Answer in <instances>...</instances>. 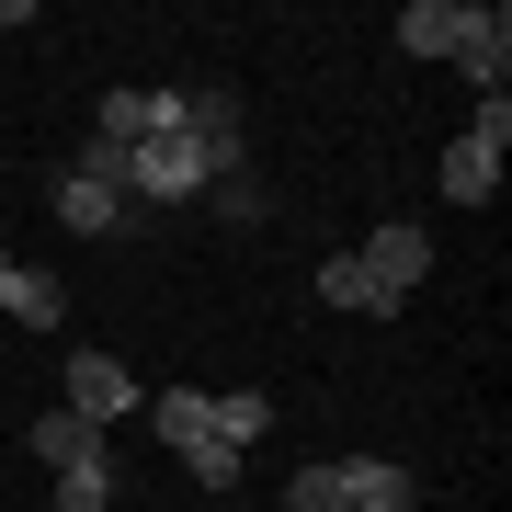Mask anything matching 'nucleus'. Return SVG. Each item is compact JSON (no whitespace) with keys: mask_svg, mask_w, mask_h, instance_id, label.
<instances>
[{"mask_svg":"<svg viewBox=\"0 0 512 512\" xmlns=\"http://www.w3.org/2000/svg\"><path fill=\"white\" fill-rule=\"evenodd\" d=\"M205 512H228V501H205Z\"/></svg>","mask_w":512,"mask_h":512,"instance_id":"nucleus-19","label":"nucleus"},{"mask_svg":"<svg viewBox=\"0 0 512 512\" xmlns=\"http://www.w3.org/2000/svg\"><path fill=\"white\" fill-rule=\"evenodd\" d=\"M194 103V92H183ZM217 171H205V148H194V126H160V137H137L126 148V205H183V194H205Z\"/></svg>","mask_w":512,"mask_h":512,"instance_id":"nucleus-1","label":"nucleus"},{"mask_svg":"<svg viewBox=\"0 0 512 512\" xmlns=\"http://www.w3.org/2000/svg\"><path fill=\"white\" fill-rule=\"evenodd\" d=\"M80 456H103V433L80 410H35V467H80Z\"/></svg>","mask_w":512,"mask_h":512,"instance_id":"nucleus-13","label":"nucleus"},{"mask_svg":"<svg viewBox=\"0 0 512 512\" xmlns=\"http://www.w3.org/2000/svg\"><path fill=\"white\" fill-rule=\"evenodd\" d=\"M467 46V0H410L399 12V57H456Z\"/></svg>","mask_w":512,"mask_h":512,"instance_id":"nucleus-8","label":"nucleus"},{"mask_svg":"<svg viewBox=\"0 0 512 512\" xmlns=\"http://www.w3.org/2000/svg\"><path fill=\"white\" fill-rule=\"evenodd\" d=\"M57 171H69V183H103V194H126V148H114V137H80Z\"/></svg>","mask_w":512,"mask_h":512,"instance_id":"nucleus-15","label":"nucleus"},{"mask_svg":"<svg viewBox=\"0 0 512 512\" xmlns=\"http://www.w3.org/2000/svg\"><path fill=\"white\" fill-rule=\"evenodd\" d=\"M501 160H512V103L490 92V103H478V126L444 148V171H433L444 205H490V194H501Z\"/></svg>","mask_w":512,"mask_h":512,"instance_id":"nucleus-2","label":"nucleus"},{"mask_svg":"<svg viewBox=\"0 0 512 512\" xmlns=\"http://www.w3.org/2000/svg\"><path fill=\"white\" fill-rule=\"evenodd\" d=\"M57 512H114V456H80V467H57Z\"/></svg>","mask_w":512,"mask_h":512,"instance_id":"nucleus-14","label":"nucleus"},{"mask_svg":"<svg viewBox=\"0 0 512 512\" xmlns=\"http://www.w3.org/2000/svg\"><path fill=\"white\" fill-rule=\"evenodd\" d=\"M285 512H342V478H330V467H296L285 478Z\"/></svg>","mask_w":512,"mask_h":512,"instance_id":"nucleus-17","label":"nucleus"},{"mask_svg":"<svg viewBox=\"0 0 512 512\" xmlns=\"http://www.w3.org/2000/svg\"><path fill=\"white\" fill-rule=\"evenodd\" d=\"M205 421H217V444H239V456H251V444L274 433V399H262V387H217V399H205Z\"/></svg>","mask_w":512,"mask_h":512,"instance_id":"nucleus-12","label":"nucleus"},{"mask_svg":"<svg viewBox=\"0 0 512 512\" xmlns=\"http://www.w3.org/2000/svg\"><path fill=\"white\" fill-rule=\"evenodd\" d=\"M217 217H228V228H262V183H251V171H228V183H217Z\"/></svg>","mask_w":512,"mask_h":512,"instance_id":"nucleus-18","label":"nucleus"},{"mask_svg":"<svg viewBox=\"0 0 512 512\" xmlns=\"http://www.w3.org/2000/svg\"><path fill=\"white\" fill-rule=\"evenodd\" d=\"M330 478H342V512H410V478L387 467V456H342Z\"/></svg>","mask_w":512,"mask_h":512,"instance_id":"nucleus-9","label":"nucleus"},{"mask_svg":"<svg viewBox=\"0 0 512 512\" xmlns=\"http://www.w3.org/2000/svg\"><path fill=\"white\" fill-rule=\"evenodd\" d=\"M183 467H194V490H205V501H228V490H239V444H217V433L183 444Z\"/></svg>","mask_w":512,"mask_h":512,"instance_id":"nucleus-16","label":"nucleus"},{"mask_svg":"<svg viewBox=\"0 0 512 512\" xmlns=\"http://www.w3.org/2000/svg\"><path fill=\"white\" fill-rule=\"evenodd\" d=\"M456 69L478 80V103L512 80V12H501V0H467V46H456Z\"/></svg>","mask_w":512,"mask_h":512,"instance_id":"nucleus-5","label":"nucleus"},{"mask_svg":"<svg viewBox=\"0 0 512 512\" xmlns=\"http://www.w3.org/2000/svg\"><path fill=\"white\" fill-rule=\"evenodd\" d=\"M57 228H80V239H114V228H137V217H126V194H103V183H69V171H57Z\"/></svg>","mask_w":512,"mask_h":512,"instance_id":"nucleus-11","label":"nucleus"},{"mask_svg":"<svg viewBox=\"0 0 512 512\" xmlns=\"http://www.w3.org/2000/svg\"><path fill=\"white\" fill-rule=\"evenodd\" d=\"M205 399H217V387H148V433H160L171 456H183V444H205V433H217V421H205Z\"/></svg>","mask_w":512,"mask_h":512,"instance_id":"nucleus-10","label":"nucleus"},{"mask_svg":"<svg viewBox=\"0 0 512 512\" xmlns=\"http://www.w3.org/2000/svg\"><path fill=\"white\" fill-rule=\"evenodd\" d=\"M57 410H80L92 433H114L126 410H148V387L114 365V353H69V376H57Z\"/></svg>","mask_w":512,"mask_h":512,"instance_id":"nucleus-3","label":"nucleus"},{"mask_svg":"<svg viewBox=\"0 0 512 512\" xmlns=\"http://www.w3.org/2000/svg\"><path fill=\"white\" fill-rule=\"evenodd\" d=\"M308 285H319V308H342V319H399V296H387V285H376V274H365L353 251H330Z\"/></svg>","mask_w":512,"mask_h":512,"instance_id":"nucleus-6","label":"nucleus"},{"mask_svg":"<svg viewBox=\"0 0 512 512\" xmlns=\"http://www.w3.org/2000/svg\"><path fill=\"white\" fill-rule=\"evenodd\" d=\"M0 319H23V330H57V319H69V285H57L46 262H12V274H0Z\"/></svg>","mask_w":512,"mask_h":512,"instance_id":"nucleus-7","label":"nucleus"},{"mask_svg":"<svg viewBox=\"0 0 512 512\" xmlns=\"http://www.w3.org/2000/svg\"><path fill=\"white\" fill-rule=\"evenodd\" d=\"M353 262H365V274L387 285V296H410L421 274H433V228H410V217H387L376 239H365V251H353Z\"/></svg>","mask_w":512,"mask_h":512,"instance_id":"nucleus-4","label":"nucleus"}]
</instances>
